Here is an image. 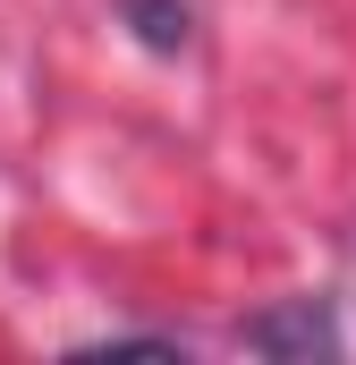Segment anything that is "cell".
<instances>
[{
    "label": "cell",
    "instance_id": "cell-3",
    "mask_svg": "<svg viewBox=\"0 0 356 365\" xmlns=\"http://www.w3.org/2000/svg\"><path fill=\"white\" fill-rule=\"evenodd\" d=\"M85 357H178V340H136V331H119V340H85Z\"/></svg>",
    "mask_w": 356,
    "mask_h": 365
},
{
    "label": "cell",
    "instance_id": "cell-2",
    "mask_svg": "<svg viewBox=\"0 0 356 365\" xmlns=\"http://www.w3.org/2000/svg\"><path fill=\"white\" fill-rule=\"evenodd\" d=\"M119 17L136 26V43H145V51H187V34H195L187 0H119Z\"/></svg>",
    "mask_w": 356,
    "mask_h": 365
},
{
    "label": "cell",
    "instance_id": "cell-1",
    "mask_svg": "<svg viewBox=\"0 0 356 365\" xmlns=\"http://www.w3.org/2000/svg\"><path fill=\"white\" fill-rule=\"evenodd\" d=\"M238 340L263 349V357H340V323H331L323 297H288V306H271V314H246Z\"/></svg>",
    "mask_w": 356,
    "mask_h": 365
}]
</instances>
